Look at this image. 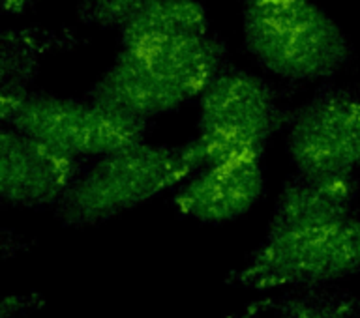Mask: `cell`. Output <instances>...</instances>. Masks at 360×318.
Instances as JSON below:
<instances>
[{
    "label": "cell",
    "instance_id": "6da1fadb",
    "mask_svg": "<svg viewBox=\"0 0 360 318\" xmlns=\"http://www.w3.org/2000/svg\"><path fill=\"white\" fill-rule=\"evenodd\" d=\"M224 41L214 34L122 47L86 98L129 117L150 118L201 95L225 64Z\"/></svg>",
    "mask_w": 360,
    "mask_h": 318
},
{
    "label": "cell",
    "instance_id": "7a4b0ae2",
    "mask_svg": "<svg viewBox=\"0 0 360 318\" xmlns=\"http://www.w3.org/2000/svg\"><path fill=\"white\" fill-rule=\"evenodd\" d=\"M248 53L289 81H323L347 66L345 34L314 0H242Z\"/></svg>",
    "mask_w": 360,
    "mask_h": 318
},
{
    "label": "cell",
    "instance_id": "3957f363",
    "mask_svg": "<svg viewBox=\"0 0 360 318\" xmlns=\"http://www.w3.org/2000/svg\"><path fill=\"white\" fill-rule=\"evenodd\" d=\"M197 171L188 145L160 146L143 140L109 152L83 168L55 206L56 218L68 227L101 223L150 201Z\"/></svg>",
    "mask_w": 360,
    "mask_h": 318
},
{
    "label": "cell",
    "instance_id": "277c9868",
    "mask_svg": "<svg viewBox=\"0 0 360 318\" xmlns=\"http://www.w3.org/2000/svg\"><path fill=\"white\" fill-rule=\"evenodd\" d=\"M360 274V218L266 232L236 281L255 291L311 289Z\"/></svg>",
    "mask_w": 360,
    "mask_h": 318
},
{
    "label": "cell",
    "instance_id": "5b68a950",
    "mask_svg": "<svg viewBox=\"0 0 360 318\" xmlns=\"http://www.w3.org/2000/svg\"><path fill=\"white\" fill-rule=\"evenodd\" d=\"M281 120L269 84L252 73L221 67L199 95L197 135L188 148L199 168L229 159H261Z\"/></svg>",
    "mask_w": 360,
    "mask_h": 318
},
{
    "label": "cell",
    "instance_id": "8992f818",
    "mask_svg": "<svg viewBox=\"0 0 360 318\" xmlns=\"http://www.w3.org/2000/svg\"><path fill=\"white\" fill-rule=\"evenodd\" d=\"M4 126H13L81 159L143 143L148 131V120L118 112L89 98L75 101L32 92Z\"/></svg>",
    "mask_w": 360,
    "mask_h": 318
},
{
    "label": "cell",
    "instance_id": "52a82bcc",
    "mask_svg": "<svg viewBox=\"0 0 360 318\" xmlns=\"http://www.w3.org/2000/svg\"><path fill=\"white\" fill-rule=\"evenodd\" d=\"M287 148L297 173L349 176L360 168V98L323 86L289 124Z\"/></svg>",
    "mask_w": 360,
    "mask_h": 318
},
{
    "label": "cell",
    "instance_id": "ba28073f",
    "mask_svg": "<svg viewBox=\"0 0 360 318\" xmlns=\"http://www.w3.org/2000/svg\"><path fill=\"white\" fill-rule=\"evenodd\" d=\"M86 167V159L58 150L13 126L0 131V197L13 206H56Z\"/></svg>",
    "mask_w": 360,
    "mask_h": 318
},
{
    "label": "cell",
    "instance_id": "9c48e42d",
    "mask_svg": "<svg viewBox=\"0 0 360 318\" xmlns=\"http://www.w3.org/2000/svg\"><path fill=\"white\" fill-rule=\"evenodd\" d=\"M259 161L229 159L199 168L174 197L176 212L210 225L244 216L263 193L264 180Z\"/></svg>",
    "mask_w": 360,
    "mask_h": 318
},
{
    "label": "cell",
    "instance_id": "30bf717a",
    "mask_svg": "<svg viewBox=\"0 0 360 318\" xmlns=\"http://www.w3.org/2000/svg\"><path fill=\"white\" fill-rule=\"evenodd\" d=\"M356 191L359 187L353 174L309 176L297 173L278 197L269 232L351 216Z\"/></svg>",
    "mask_w": 360,
    "mask_h": 318
},
{
    "label": "cell",
    "instance_id": "8fae6325",
    "mask_svg": "<svg viewBox=\"0 0 360 318\" xmlns=\"http://www.w3.org/2000/svg\"><path fill=\"white\" fill-rule=\"evenodd\" d=\"M64 45V38L53 32L36 30H6L2 34V60H0V94H2V122L8 124L21 107L30 90L38 56L44 51Z\"/></svg>",
    "mask_w": 360,
    "mask_h": 318
},
{
    "label": "cell",
    "instance_id": "7c38bea8",
    "mask_svg": "<svg viewBox=\"0 0 360 318\" xmlns=\"http://www.w3.org/2000/svg\"><path fill=\"white\" fill-rule=\"evenodd\" d=\"M210 32L207 10L197 0H154L118 32L120 45H146Z\"/></svg>",
    "mask_w": 360,
    "mask_h": 318
},
{
    "label": "cell",
    "instance_id": "4fadbf2b",
    "mask_svg": "<svg viewBox=\"0 0 360 318\" xmlns=\"http://www.w3.org/2000/svg\"><path fill=\"white\" fill-rule=\"evenodd\" d=\"M154 0H79V21L89 27L120 32L137 13Z\"/></svg>",
    "mask_w": 360,
    "mask_h": 318
},
{
    "label": "cell",
    "instance_id": "5bb4252c",
    "mask_svg": "<svg viewBox=\"0 0 360 318\" xmlns=\"http://www.w3.org/2000/svg\"><path fill=\"white\" fill-rule=\"evenodd\" d=\"M34 2L36 0H2V10H4V13L17 15V13H22L25 10H28Z\"/></svg>",
    "mask_w": 360,
    "mask_h": 318
}]
</instances>
